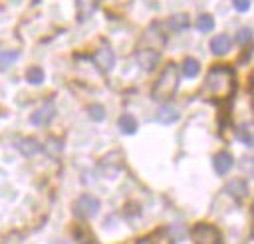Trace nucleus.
Listing matches in <instances>:
<instances>
[{
  "label": "nucleus",
  "mask_w": 254,
  "mask_h": 244,
  "mask_svg": "<svg viewBox=\"0 0 254 244\" xmlns=\"http://www.w3.org/2000/svg\"><path fill=\"white\" fill-rule=\"evenodd\" d=\"M234 89H236L234 71L226 65H216L206 73V79L200 87V93L208 101L224 103L234 95Z\"/></svg>",
  "instance_id": "f257e3e1"
},
{
  "label": "nucleus",
  "mask_w": 254,
  "mask_h": 244,
  "mask_svg": "<svg viewBox=\"0 0 254 244\" xmlns=\"http://www.w3.org/2000/svg\"><path fill=\"white\" fill-rule=\"evenodd\" d=\"M179 87V75H177V65L171 61L163 67L157 83L153 85V99H169Z\"/></svg>",
  "instance_id": "f03ea898"
},
{
  "label": "nucleus",
  "mask_w": 254,
  "mask_h": 244,
  "mask_svg": "<svg viewBox=\"0 0 254 244\" xmlns=\"http://www.w3.org/2000/svg\"><path fill=\"white\" fill-rule=\"evenodd\" d=\"M190 234L194 244H222V232L210 222H196Z\"/></svg>",
  "instance_id": "7ed1b4c3"
},
{
  "label": "nucleus",
  "mask_w": 254,
  "mask_h": 244,
  "mask_svg": "<svg viewBox=\"0 0 254 244\" xmlns=\"http://www.w3.org/2000/svg\"><path fill=\"white\" fill-rule=\"evenodd\" d=\"M73 210H75V214L81 216V218H91V216H95V214L99 212V200H97L95 196H91V194H81V196L75 200Z\"/></svg>",
  "instance_id": "20e7f679"
},
{
  "label": "nucleus",
  "mask_w": 254,
  "mask_h": 244,
  "mask_svg": "<svg viewBox=\"0 0 254 244\" xmlns=\"http://www.w3.org/2000/svg\"><path fill=\"white\" fill-rule=\"evenodd\" d=\"M93 61H95V65H97L103 73H107V71H111L113 65H115V52H113L109 46H101V48L95 52Z\"/></svg>",
  "instance_id": "39448f33"
},
{
  "label": "nucleus",
  "mask_w": 254,
  "mask_h": 244,
  "mask_svg": "<svg viewBox=\"0 0 254 244\" xmlns=\"http://www.w3.org/2000/svg\"><path fill=\"white\" fill-rule=\"evenodd\" d=\"M137 60H139V65H141L145 71H153V69L157 67L161 56H159V52L147 48V50H139V52H137Z\"/></svg>",
  "instance_id": "423d86ee"
},
{
  "label": "nucleus",
  "mask_w": 254,
  "mask_h": 244,
  "mask_svg": "<svg viewBox=\"0 0 254 244\" xmlns=\"http://www.w3.org/2000/svg\"><path fill=\"white\" fill-rule=\"evenodd\" d=\"M230 48H232V40L228 34H218L210 40V52L214 56H224L230 52Z\"/></svg>",
  "instance_id": "0eeeda50"
},
{
  "label": "nucleus",
  "mask_w": 254,
  "mask_h": 244,
  "mask_svg": "<svg viewBox=\"0 0 254 244\" xmlns=\"http://www.w3.org/2000/svg\"><path fill=\"white\" fill-rule=\"evenodd\" d=\"M212 165H214V171H216L218 175H226V173L232 169V165H234V159H232V155H230V153H226V151H220V153H216V155H214V159H212Z\"/></svg>",
  "instance_id": "6e6552de"
},
{
  "label": "nucleus",
  "mask_w": 254,
  "mask_h": 244,
  "mask_svg": "<svg viewBox=\"0 0 254 244\" xmlns=\"http://www.w3.org/2000/svg\"><path fill=\"white\" fill-rule=\"evenodd\" d=\"M54 103H46V105H42L38 111H34L32 113V117H30V121L34 123V125H46V123H50L52 121V117H54Z\"/></svg>",
  "instance_id": "1a4fd4ad"
},
{
  "label": "nucleus",
  "mask_w": 254,
  "mask_h": 244,
  "mask_svg": "<svg viewBox=\"0 0 254 244\" xmlns=\"http://www.w3.org/2000/svg\"><path fill=\"white\" fill-rule=\"evenodd\" d=\"M16 149H18V151H20L24 157H34V155H38V153L42 151L40 143H38L36 139H30V137L20 139V141L16 143Z\"/></svg>",
  "instance_id": "9d476101"
},
{
  "label": "nucleus",
  "mask_w": 254,
  "mask_h": 244,
  "mask_svg": "<svg viewBox=\"0 0 254 244\" xmlns=\"http://www.w3.org/2000/svg\"><path fill=\"white\" fill-rule=\"evenodd\" d=\"M179 119V111L173 107V105H163L159 107L157 111V121L163 123V125H169V123H175Z\"/></svg>",
  "instance_id": "9b49d317"
},
{
  "label": "nucleus",
  "mask_w": 254,
  "mask_h": 244,
  "mask_svg": "<svg viewBox=\"0 0 254 244\" xmlns=\"http://www.w3.org/2000/svg\"><path fill=\"white\" fill-rule=\"evenodd\" d=\"M226 190L234 196V198H244L248 194V184L242 181V179H232L228 184H226Z\"/></svg>",
  "instance_id": "f8f14e48"
},
{
  "label": "nucleus",
  "mask_w": 254,
  "mask_h": 244,
  "mask_svg": "<svg viewBox=\"0 0 254 244\" xmlns=\"http://www.w3.org/2000/svg\"><path fill=\"white\" fill-rule=\"evenodd\" d=\"M117 125H119V129H121V133H125V135H133V133L137 131V119H135L131 113H123V115L119 117Z\"/></svg>",
  "instance_id": "ddd939ff"
},
{
  "label": "nucleus",
  "mask_w": 254,
  "mask_h": 244,
  "mask_svg": "<svg viewBox=\"0 0 254 244\" xmlns=\"http://www.w3.org/2000/svg\"><path fill=\"white\" fill-rule=\"evenodd\" d=\"M238 139L250 147H254V123H242L238 127Z\"/></svg>",
  "instance_id": "4468645a"
},
{
  "label": "nucleus",
  "mask_w": 254,
  "mask_h": 244,
  "mask_svg": "<svg viewBox=\"0 0 254 244\" xmlns=\"http://www.w3.org/2000/svg\"><path fill=\"white\" fill-rule=\"evenodd\" d=\"M198 71H200V63L196 60L187 58L183 61V73H185V77H194V75H198Z\"/></svg>",
  "instance_id": "2eb2a0df"
},
{
  "label": "nucleus",
  "mask_w": 254,
  "mask_h": 244,
  "mask_svg": "<svg viewBox=\"0 0 254 244\" xmlns=\"http://www.w3.org/2000/svg\"><path fill=\"white\" fill-rule=\"evenodd\" d=\"M169 26L175 30V32H181L189 26V16L187 14H175L169 18Z\"/></svg>",
  "instance_id": "dca6fc26"
},
{
  "label": "nucleus",
  "mask_w": 254,
  "mask_h": 244,
  "mask_svg": "<svg viewBox=\"0 0 254 244\" xmlns=\"http://www.w3.org/2000/svg\"><path fill=\"white\" fill-rule=\"evenodd\" d=\"M212 28H214V20L210 14H200L196 18V30L198 32H210Z\"/></svg>",
  "instance_id": "f3484780"
},
{
  "label": "nucleus",
  "mask_w": 254,
  "mask_h": 244,
  "mask_svg": "<svg viewBox=\"0 0 254 244\" xmlns=\"http://www.w3.org/2000/svg\"><path fill=\"white\" fill-rule=\"evenodd\" d=\"M26 77H28V81L30 83H42L44 81V69L42 67H38V65H32V67H28V71H26Z\"/></svg>",
  "instance_id": "a211bd4d"
},
{
  "label": "nucleus",
  "mask_w": 254,
  "mask_h": 244,
  "mask_svg": "<svg viewBox=\"0 0 254 244\" xmlns=\"http://www.w3.org/2000/svg\"><path fill=\"white\" fill-rule=\"evenodd\" d=\"M18 52H2L0 54V69H6V67H10L16 60H18Z\"/></svg>",
  "instance_id": "6ab92c4d"
},
{
  "label": "nucleus",
  "mask_w": 254,
  "mask_h": 244,
  "mask_svg": "<svg viewBox=\"0 0 254 244\" xmlns=\"http://www.w3.org/2000/svg\"><path fill=\"white\" fill-rule=\"evenodd\" d=\"M87 113H89V117H91L93 121H103V119H105V109H103L99 103L89 105V107H87Z\"/></svg>",
  "instance_id": "aec40b11"
},
{
  "label": "nucleus",
  "mask_w": 254,
  "mask_h": 244,
  "mask_svg": "<svg viewBox=\"0 0 254 244\" xmlns=\"http://www.w3.org/2000/svg\"><path fill=\"white\" fill-rule=\"evenodd\" d=\"M250 40H252V32L248 28H242V30L236 32V42L238 44H248Z\"/></svg>",
  "instance_id": "412c9836"
},
{
  "label": "nucleus",
  "mask_w": 254,
  "mask_h": 244,
  "mask_svg": "<svg viewBox=\"0 0 254 244\" xmlns=\"http://www.w3.org/2000/svg\"><path fill=\"white\" fill-rule=\"evenodd\" d=\"M234 8L238 12H246L250 8V0H234Z\"/></svg>",
  "instance_id": "4be33fe9"
},
{
  "label": "nucleus",
  "mask_w": 254,
  "mask_h": 244,
  "mask_svg": "<svg viewBox=\"0 0 254 244\" xmlns=\"http://www.w3.org/2000/svg\"><path fill=\"white\" fill-rule=\"evenodd\" d=\"M137 244H151V242H149V240H139Z\"/></svg>",
  "instance_id": "5701e85b"
},
{
  "label": "nucleus",
  "mask_w": 254,
  "mask_h": 244,
  "mask_svg": "<svg viewBox=\"0 0 254 244\" xmlns=\"http://www.w3.org/2000/svg\"><path fill=\"white\" fill-rule=\"evenodd\" d=\"M252 85H254V75H252Z\"/></svg>",
  "instance_id": "b1692460"
}]
</instances>
